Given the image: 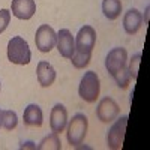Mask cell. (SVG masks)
<instances>
[{
	"label": "cell",
	"instance_id": "obj_1",
	"mask_svg": "<svg viewBox=\"0 0 150 150\" xmlns=\"http://www.w3.org/2000/svg\"><path fill=\"white\" fill-rule=\"evenodd\" d=\"M96 42V32L92 26H84L80 29L77 39H75V54L71 62L77 69H83L90 63L92 51Z\"/></svg>",
	"mask_w": 150,
	"mask_h": 150
},
{
	"label": "cell",
	"instance_id": "obj_2",
	"mask_svg": "<svg viewBox=\"0 0 150 150\" xmlns=\"http://www.w3.org/2000/svg\"><path fill=\"white\" fill-rule=\"evenodd\" d=\"M128 53L126 50L117 47V48H112L111 51L107 54L105 59V68L110 72V75L116 80L117 86L122 87V89H126L129 80H131V75L128 71Z\"/></svg>",
	"mask_w": 150,
	"mask_h": 150
},
{
	"label": "cell",
	"instance_id": "obj_3",
	"mask_svg": "<svg viewBox=\"0 0 150 150\" xmlns=\"http://www.w3.org/2000/svg\"><path fill=\"white\" fill-rule=\"evenodd\" d=\"M8 59L14 65H29L32 60V51L29 44L21 36H14L8 44Z\"/></svg>",
	"mask_w": 150,
	"mask_h": 150
},
{
	"label": "cell",
	"instance_id": "obj_4",
	"mask_svg": "<svg viewBox=\"0 0 150 150\" xmlns=\"http://www.w3.org/2000/svg\"><path fill=\"white\" fill-rule=\"evenodd\" d=\"M99 92H101V83H99V77L95 71H89L84 74L81 78L80 87H78V95L83 101L86 102H95L99 98Z\"/></svg>",
	"mask_w": 150,
	"mask_h": 150
},
{
	"label": "cell",
	"instance_id": "obj_5",
	"mask_svg": "<svg viewBox=\"0 0 150 150\" xmlns=\"http://www.w3.org/2000/svg\"><path fill=\"white\" fill-rule=\"evenodd\" d=\"M87 128H89V120H87V117L84 114H81V112L75 114L71 119L69 126H68V141H69V144L74 146V147H78L86 138Z\"/></svg>",
	"mask_w": 150,
	"mask_h": 150
},
{
	"label": "cell",
	"instance_id": "obj_6",
	"mask_svg": "<svg viewBox=\"0 0 150 150\" xmlns=\"http://www.w3.org/2000/svg\"><path fill=\"white\" fill-rule=\"evenodd\" d=\"M57 42V33L54 32L53 27H50L48 24H42V26L36 30L35 35V44L36 48L41 53H50L56 47Z\"/></svg>",
	"mask_w": 150,
	"mask_h": 150
},
{
	"label": "cell",
	"instance_id": "obj_7",
	"mask_svg": "<svg viewBox=\"0 0 150 150\" xmlns=\"http://www.w3.org/2000/svg\"><path fill=\"white\" fill-rule=\"evenodd\" d=\"M126 126H128V117H126V116L116 120V123L110 128L108 135H107L108 149H111V150L122 149L125 134H126Z\"/></svg>",
	"mask_w": 150,
	"mask_h": 150
},
{
	"label": "cell",
	"instance_id": "obj_8",
	"mask_svg": "<svg viewBox=\"0 0 150 150\" xmlns=\"http://www.w3.org/2000/svg\"><path fill=\"white\" fill-rule=\"evenodd\" d=\"M119 112H120V108L117 102L110 96L101 99V102L98 104V108H96V116L102 123H110L112 120H116Z\"/></svg>",
	"mask_w": 150,
	"mask_h": 150
},
{
	"label": "cell",
	"instance_id": "obj_9",
	"mask_svg": "<svg viewBox=\"0 0 150 150\" xmlns=\"http://www.w3.org/2000/svg\"><path fill=\"white\" fill-rule=\"evenodd\" d=\"M56 47H57V50H59V53H60L62 57L72 59V56L75 54V39H74L72 33L68 29L59 30Z\"/></svg>",
	"mask_w": 150,
	"mask_h": 150
},
{
	"label": "cell",
	"instance_id": "obj_10",
	"mask_svg": "<svg viewBox=\"0 0 150 150\" xmlns=\"http://www.w3.org/2000/svg\"><path fill=\"white\" fill-rule=\"evenodd\" d=\"M11 12L18 20H30L36 12V3L35 0H12Z\"/></svg>",
	"mask_w": 150,
	"mask_h": 150
},
{
	"label": "cell",
	"instance_id": "obj_11",
	"mask_svg": "<svg viewBox=\"0 0 150 150\" xmlns=\"http://www.w3.org/2000/svg\"><path fill=\"white\" fill-rule=\"evenodd\" d=\"M68 125V111L62 104H56L50 114V128L53 132L60 134L63 132Z\"/></svg>",
	"mask_w": 150,
	"mask_h": 150
},
{
	"label": "cell",
	"instance_id": "obj_12",
	"mask_svg": "<svg viewBox=\"0 0 150 150\" xmlns=\"http://www.w3.org/2000/svg\"><path fill=\"white\" fill-rule=\"evenodd\" d=\"M143 24V15L140 14L138 9L135 8H131L126 14L123 17V27H125V32L128 35H135L137 32L140 30Z\"/></svg>",
	"mask_w": 150,
	"mask_h": 150
},
{
	"label": "cell",
	"instance_id": "obj_13",
	"mask_svg": "<svg viewBox=\"0 0 150 150\" xmlns=\"http://www.w3.org/2000/svg\"><path fill=\"white\" fill-rule=\"evenodd\" d=\"M36 75H38V81L42 87H50L56 81V71L54 68L48 63V62L42 60L38 63L36 68Z\"/></svg>",
	"mask_w": 150,
	"mask_h": 150
},
{
	"label": "cell",
	"instance_id": "obj_14",
	"mask_svg": "<svg viewBox=\"0 0 150 150\" xmlns=\"http://www.w3.org/2000/svg\"><path fill=\"white\" fill-rule=\"evenodd\" d=\"M23 120H24V123H26L27 126H36V128L42 126V123H44V114H42L41 107L36 105V104L27 105V108L24 110Z\"/></svg>",
	"mask_w": 150,
	"mask_h": 150
},
{
	"label": "cell",
	"instance_id": "obj_15",
	"mask_svg": "<svg viewBox=\"0 0 150 150\" xmlns=\"http://www.w3.org/2000/svg\"><path fill=\"white\" fill-rule=\"evenodd\" d=\"M102 12L108 20H116L122 14V2L120 0H104Z\"/></svg>",
	"mask_w": 150,
	"mask_h": 150
},
{
	"label": "cell",
	"instance_id": "obj_16",
	"mask_svg": "<svg viewBox=\"0 0 150 150\" xmlns=\"http://www.w3.org/2000/svg\"><path fill=\"white\" fill-rule=\"evenodd\" d=\"M36 149L38 150H62V143L59 138V134H56V132L50 134L36 146Z\"/></svg>",
	"mask_w": 150,
	"mask_h": 150
},
{
	"label": "cell",
	"instance_id": "obj_17",
	"mask_svg": "<svg viewBox=\"0 0 150 150\" xmlns=\"http://www.w3.org/2000/svg\"><path fill=\"white\" fill-rule=\"evenodd\" d=\"M18 123V117H17V112L15 111H11V110H6V111H2V126L8 131H12Z\"/></svg>",
	"mask_w": 150,
	"mask_h": 150
},
{
	"label": "cell",
	"instance_id": "obj_18",
	"mask_svg": "<svg viewBox=\"0 0 150 150\" xmlns=\"http://www.w3.org/2000/svg\"><path fill=\"white\" fill-rule=\"evenodd\" d=\"M140 62H141V53H137L135 56H132L131 62H129V75L132 80H137V77H138V69H140Z\"/></svg>",
	"mask_w": 150,
	"mask_h": 150
},
{
	"label": "cell",
	"instance_id": "obj_19",
	"mask_svg": "<svg viewBox=\"0 0 150 150\" xmlns=\"http://www.w3.org/2000/svg\"><path fill=\"white\" fill-rule=\"evenodd\" d=\"M9 21H11V11L2 9L0 11V33L6 30V27L9 26Z\"/></svg>",
	"mask_w": 150,
	"mask_h": 150
},
{
	"label": "cell",
	"instance_id": "obj_20",
	"mask_svg": "<svg viewBox=\"0 0 150 150\" xmlns=\"http://www.w3.org/2000/svg\"><path fill=\"white\" fill-rule=\"evenodd\" d=\"M20 149H36V144L32 143V141H26L20 146Z\"/></svg>",
	"mask_w": 150,
	"mask_h": 150
},
{
	"label": "cell",
	"instance_id": "obj_21",
	"mask_svg": "<svg viewBox=\"0 0 150 150\" xmlns=\"http://www.w3.org/2000/svg\"><path fill=\"white\" fill-rule=\"evenodd\" d=\"M0 126H2V110H0Z\"/></svg>",
	"mask_w": 150,
	"mask_h": 150
},
{
	"label": "cell",
	"instance_id": "obj_22",
	"mask_svg": "<svg viewBox=\"0 0 150 150\" xmlns=\"http://www.w3.org/2000/svg\"><path fill=\"white\" fill-rule=\"evenodd\" d=\"M0 89H2V83H0Z\"/></svg>",
	"mask_w": 150,
	"mask_h": 150
}]
</instances>
